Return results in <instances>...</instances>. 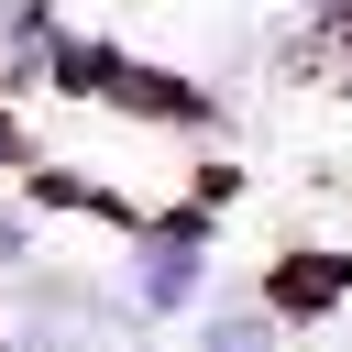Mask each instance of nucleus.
<instances>
[{
  "instance_id": "1",
  "label": "nucleus",
  "mask_w": 352,
  "mask_h": 352,
  "mask_svg": "<svg viewBox=\"0 0 352 352\" xmlns=\"http://www.w3.org/2000/svg\"><path fill=\"white\" fill-rule=\"evenodd\" d=\"M198 297V231H165L143 253V308H187Z\"/></svg>"
},
{
  "instance_id": "2",
  "label": "nucleus",
  "mask_w": 352,
  "mask_h": 352,
  "mask_svg": "<svg viewBox=\"0 0 352 352\" xmlns=\"http://www.w3.org/2000/svg\"><path fill=\"white\" fill-rule=\"evenodd\" d=\"M209 352H264V319H220V330H209Z\"/></svg>"
},
{
  "instance_id": "3",
  "label": "nucleus",
  "mask_w": 352,
  "mask_h": 352,
  "mask_svg": "<svg viewBox=\"0 0 352 352\" xmlns=\"http://www.w3.org/2000/svg\"><path fill=\"white\" fill-rule=\"evenodd\" d=\"M11 264H22V220H0V275H11Z\"/></svg>"
}]
</instances>
